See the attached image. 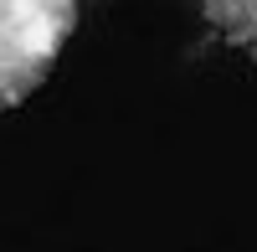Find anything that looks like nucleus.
Segmentation results:
<instances>
[{"instance_id":"1","label":"nucleus","mask_w":257,"mask_h":252,"mask_svg":"<svg viewBox=\"0 0 257 252\" xmlns=\"http://www.w3.org/2000/svg\"><path fill=\"white\" fill-rule=\"evenodd\" d=\"M72 26H77L72 6H41V0L0 6V108L21 103L52 72Z\"/></svg>"},{"instance_id":"2","label":"nucleus","mask_w":257,"mask_h":252,"mask_svg":"<svg viewBox=\"0 0 257 252\" xmlns=\"http://www.w3.org/2000/svg\"><path fill=\"white\" fill-rule=\"evenodd\" d=\"M201 16L211 21L216 36H226L237 52H247L257 62V0H252V6H206Z\"/></svg>"}]
</instances>
